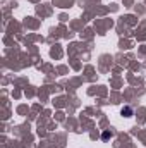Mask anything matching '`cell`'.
<instances>
[{
	"label": "cell",
	"mask_w": 146,
	"mask_h": 148,
	"mask_svg": "<svg viewBox=\"0 0 146 148\" xmlns=\"http://www.w3.org/2000/svg\"><path fill=\"white\" fill-rule=\"evenodd\" d=\"M122 115H124V117H131V115H132V109H131V107H124V109H122Z\"/></svg>",
	"instance_id": "6da1fadb"
},
{
	"label": "cell",
	"mask_w": 146,
	"mask_h": 148,
	"mask_svg": "<svg viewBox=\"0 0 146 148\" xmlns=\"http://www.w3.org/2000/svg\"><path fill=\"white\" fill-rule=\"evenodd\" d=\"M110 136H112V134H110L108 131H105V133H103V136H102V138H103V140H108Z\"/></svg>",
	"instance_id": "7a4b0ae2"
}]
</instances>
